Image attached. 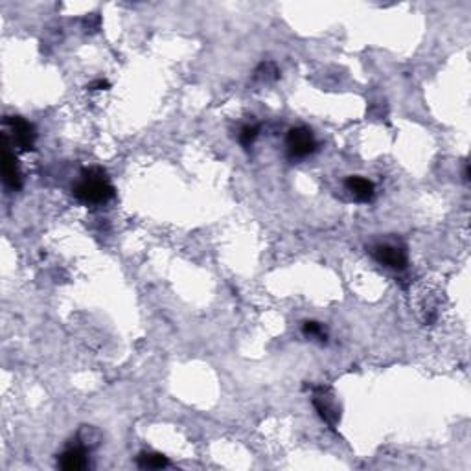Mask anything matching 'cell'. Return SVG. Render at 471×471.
<instances>
[{
	"mask_svg": "<svg viewBox=\"0 0 471 471\" xmlns=\"http://www.w3.org/2000/svg\"><path fill=\"white\" fill-rule=\"evenodd\" d=\"M74 195L85 204H104L114 197V188L99 168L85 169L80 183L74 186Z\"/></svg>",
	"mask_w": 471,
	"mask_h": 471,
	"instance_id": "1",
	"label": "cell"
},
{
	"mask_svg": "<svg viewBox=\"0 0 471 471\" xmlns=\"http://www.w3.org/2000/svg\"><path fill=\"white\" fill-rule=\"evenodd\" d=\"M286 148H288L289 159L302 160L317 151V140H315V134L311 133V129L300 125V127L289 129Z\"/></svg>",
	"mask_w": 471,
	"mask_h": 471,
	"instance_id": "2",
	"label": "cell"
},
{
	"mask_svg": "<svg viewBox=\"0 0 471 471\" xmlns=\"http://www.w3.org/2000/svg\"><path fill=\"white\" fill-rule=\"evenodd\" d=\"M313 407L317 409L318 416L323 418L328 426L335 427L341 420V409L335 403L332 391L326 387H317L313 391Z\"/></svg>",
	"mask_w": 471,
	"mask_h": 471,
	"instance_id": "3",
	"label": "cell"
},
{
	"mask_svg": "<svg viewBox=\"0 0 471 471\" xmlns=\"http://www.w3.org/2000/svg\"><path fill=\"white\" fill-rule=\"evenodd\" d=\"M6 125H10V131L13 134V146H17L22 151L34 149L37 133H35V127L30 122H26L20 116H8L6 118Z\"/></svg>",
	"mask_w": 471,
	"mask_h": 471,
	"instance_id": "4",
	"label": "cell"
},
{
	"mask_svg": "<svg viewBox=\"0 0 471 471\" xmlns=\"http://www.w3.org/2000/svg\"><path fill=\"white\" fill-rule=\"evenodd\" d=\"M372 254L374 258L381 265H385V267L396 269V271H402V269L407 267V251L400 247V245L379 244L374 247Z\"/></svg>",
	"mask_w": 471,
	"mask_h": 471,
	"instance_id": "5",
	"label": "cell"
},
{
	"mask_svg": "<svg viewBox=\"0 0 471 471\" xmlns=\"http://www.w3.org/2000/svg\"><path fill=\"white\" fill-rule=\"evenodd\" d=\"M2 175H4V184L10 190H19L22 179H20L19 164H17L15 153L11 151V146L4 136V149H2Z\"/></svg>",
	"mask_w": 471,
	"mask_h": 471,
	"instance_id": "6",
	"label": "cell"
},
{
	"mask_svg": "<svg viewBox=\"0 0 471 471\" xmlns=\"http://www.w3.org/2000/svg\"><path fill=\"white\" fill-rule=\"evenodd\" d=\"M346 190L353 195V199H358L359 203H370L376 195V186H374L372 181L365 179V177H359V175H352L348 177L346 183H344Z\"/></svg>",
	"mask_w": 471,
	"mask_h": 471,
	"instance_id": "7",
	"label": "cell"
},
{
	"mask_svg": "<svg viewBox=\"0 0 471 471\" xmlns=\"http://www.w3.org/2000/svg\"><path fill=\"white\" fill-rule=\"evenodd\" d=\"M61 470L66 471H80L89 466V458H87V449L83 446L69 447L65 453H61L59 461H57Z\"/></svg>",
	"mask_w": 471,
	"mask_h": 471,
	"instance_id": "8",
	"label": "cell"
},
{
	"mask_svg": "<svg viewBox=\"0 0 471 471\" xmlns=\"http://www.w3.org/2000/svg\"><path fill=\"white\" fill-rule=\"evenodd\" d=\"M136 462H139V466L142 468V470H162V468H166L169 464L166 456L160 455V453H151V451L140 453Z\"/></svg>",
	"mask_w": 471,
	"mask_h": 471,
	"instance_id": "9",
	"label": "cell"
},
{
	"mask_svg": "<svg viewBox=\"0 0 471 471\" xmlns=\"http://www.w3.org/2000/svg\"><path fill=\"white\" fill-rule=\"evenodd\" d=\"M101 442V435H99L98 429H94L92 426H83L81 427L80 435H78V444L83 446L85 449H92Z\"/></svg>",
	"mask_w": 471,
	"mask_h": 471,
	"instance_id": "10",
	"label": "cell"
},
{
	"mask_svg": "<svg viewBox=\"0 0 471 471\" xmlns=\"http://www.w3.org/2000/svg\"><path fill=\"white\" fill-rule=\"evenodd\" d=\"M258 133H260L258 125H245L244 129H241V133H239V142H241V146H244V148H248L254 140L258 139Z\"/></svg>",
	"mask_w": 471,
	"mask_h": 471,
	"instance_id": "11",
	"label": "cell"
},
{
	"mask_svg": "<svg viewBox=\"0 0 471 471\" xmlns=\"http://www.w3.org/2000/svg\"><path fill=\"white\" fill-rule=\"evenodd\" d=\"M302 332H304V335H308V337H317V339H321V341H326V333H324V328L321 326L318 323H313V321L304 323Z\"/></svg>",
	"mask_w": 471,
	"mask_h": 471,
	"instance_id": "12",
	"label": "cell"
},
{
	"mask_svg": "<svg viewBox=\"0 0 471 471\" xmlns=\"http://www.w3.org/2000/svg\"><path fill=\"white\" fill-rule=\"evenodd\" d=\"M87 89H90V90L109 89V83H107V81H104V80H98V81H94V83H90L89 87H87Z\"/></svg>",
	"mask_w": 471,
	"mask_h": 471,
	"instance_id": "13",
	"label": "cell"
}]
</instances>
